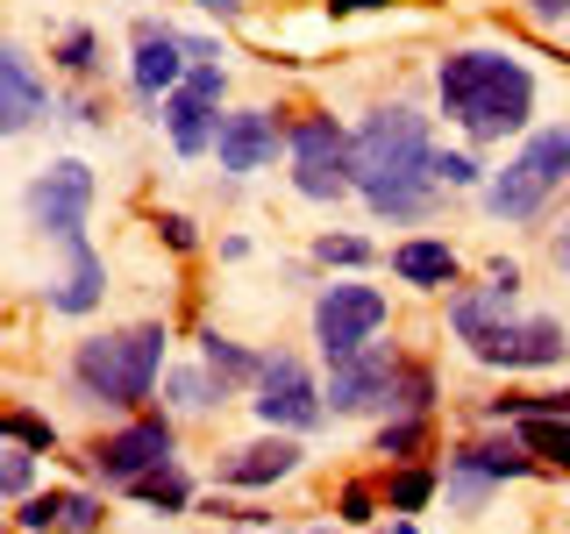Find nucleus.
Masks as SVG:
<instances>
[{
    "label": "nucleus",
    "mask_w": 570,
    "mask_h": 534,
    "mask_svg": "<svg viewBox=\"0 0 570 534\" xmlns=\"http://www.w3.org/2000/svg\"><path fill=\"white\" fill-rule=\"evenodd\" d=\"M356 142V192L385 221H428L442 200L435 186V129L421 107H371L350 129Z\"/></svg>",
    "instance_id": "obj_1"
},
{
    "label": "nucleus",
    "mask_w": 570,
    "mask_h": 534,
    "mask_svg": "<svg viewBox=\"0 0 570 534\" xmlns=\"http://www.w3.org/2000/svg\"><path fill=\"white\" fill-rule=\"evenodd\" d=\"M435 100L471 142H507V136H521L528 115H534V71L521 58H507V50L463 43V50H442Z\"/></svg>",
    "instance_id": "obj_2"
},
{
    "label": "nucleus",
    "mask_w": 570,
    "mask_h": 534,
    "mask_svg": "<svg viewBox=\"0 0 570 534\" xmlns=\"http://www.w3.org/2000/svg\"><path fill=\"white\" fill-rule=\"evenodd\" d=\"M165 320H136V328H107V335H86L71 349V392L86 406H115V414H142V399L165 378Z\"/></svg>",
    "instance_id": "obj_3"
},
{
    "label": "nucleus",
    "mask_w": 570,
    "mask_h": 534,
    "mask_svg": "<svg viewBox=\"0 0 570 534\" xmlns=\"http://www.w3.org/2000/svg\"><path fill=\"white\" fill-rule=\"evenodd\" d=\"M563 186H570V121H549V129H528L521 150L478 186V200L492 221H534Z\"/></svg>",
    "instance_id": "obj_4"
},
{
    "label": "nucleus",
    "mask_w": 570,
    "mask_h": 534,
    "mask_svg": "<svg viewBox=\"0 0 570 534\" xmlns=\"http://www.w3.org/2000/svg\"><path fill=\"white\" fill-rule=\"evenodd\" d=\"M285 157H293V192L299 200H343L356 192V142L335 115H299L285 129Z\"/></svg>",
    "instance_id": "obj_5"
},
{
    "label": "nucleus",
    "mask_w": 570,
    "mask_h": 534,
    "mask_svg": "<svg viewBox=\"0 0 570 534\" xmlns=\"http://www.w3.org/2000/svg\"><path fill=\"white\" fill-rule=\"evenodd\" d=\"M385 320H392V299L379 293V285H356V278L321 285V299H314V343L335 364V356H356L364 343H379Z\"/></svg>",
    "instance_id": "obj_6"
},
{
    "label": "nucleus",
    "mask_w": 570,
    "mask_h": 534,
    "mask_svg": "<svg viewBox=\"0 0 570 534\" xmlns=\"http://www.w3.org/2000/svg\"><path fill=\"white\" fill-rule=\"evenodd\" d=\"M528 471H542V463L528 456V442H521V427H507V435H478V442H456L450 449V498L463 513H478L492 498V485H507V477H528Z\"/></svg>",
    "instance_id": "obj_7"
},
{
    "label": "nucleus",
    "mask_w": 570,
    "mask_h": 534,
    "mask_svg": "<svg viewBox=\"0 0 570 534\" xmlns=\"http://www.w3.org/2000/svg\"><path fill=\"white\" fill-rule=\"evenodd\" d=\"M100 200V178L86 157H58V165H43L29 178V221L43 228L50 243H71V236H86V214H94Z\"/></svg>",
    "instance_id": "obj_8"
},
{
    "label": "nucleus",
    "mask_w": 570,
    "mask_h": 534,
    "mask_svg": "<svg viewBox=\"0 0 570 534\" xmlns=\"http://www.w3.org/2000/svg\"><path fill=\"white\" fill-rule=\"evenodd\" d=\"M171 456H178L171 414H129L115 435H100L94 449H86V463H94L100 485H136L142 471H157V463H171Z\"/></svg>",
    "instance_id": "obj_9"
},
{
    "label": "nucleus",
    "mask_w": 570,
    "mask_h": 534,
    "mask_svg": "<svg viewBox=\"0 0 570 534\" xmlns=\"http://www.w3.org/2000/svg\"><path fill=\"white\" fill-rule=\"evenodd\" d=\"M249 406H257L264 427H285V435H307L328 414V385H314V370L299 356H264V378L249 385Z\"/></svg>",
    "instance_id": "obj_10"
},
{
    "label": "nucleus",
    "mask_w": 570,
    "mask_h": 534,
    "mask_svg": "<svg viewBox=\"0 0 570 534\" xmlns=\"http://www.w3.org/2000/svg\"><path fill=\"white\" fill-rule=\"evenodd\" d=\"M463 349L485 370H549V364H563L570 335H563V320H549V314H528V320L507 314V320H492V328H478Z\"/></svg>",
    "instance_id": "obj_11"
},
{
    "label": "nucleus",
    "mask_w": 570,
    "mask_h": 534,
    "mask_svg": "<svg viewBox=\"0 0 570 534\" xmlns=\"http://www.w3.org/2000/svg\"><path fill=\"white\" fill-rule=\"evenodd\" d=\"M406 356L392 343H364L356 356L328 364V406L335 414H392V385H400Z\"/></svg>",
    "instance_id": "obj_12"
},
{
    "label": "nucleus",
    "mask_w": 570,
    "mask_h": 534,
    "mask_svg": "<svg viewBox=\"0 0 570 534\" xmlns=\"http://www.w3.org/2000/svg\"><path fill=\"white\" fill-rule=\"evenodd\" d=\"M285 129H293V121H278V107H228L222 136H214V157H222L228 178L272 171L278 150H285Z\"/></svg>",
    "instance_id": "obj_13"
},
{
    "label": "nucleus",
    "mask_w": 570,
    "mask_h": 534,
    "mask_svg": "<svg viewBox=\"0 0 570 534\" xmlns=\"http://www.w3.org/2000/svg\"><path fill=\"white\" fill-rule=\"evenodd\" d=\"M186 71H193V50H186V36H178L171 22H157V14H142L136 22V58H129V86L142 100H165L186 86Z\"/></svg>",
    "instance_id": "obj_14"
},
{
    "label": "nucleus",
    "mask_w": 570,
    "mask_h": 534,
    "mask_svg": "<svg viewBox=\"0 0 570 534\" xmlns=\"http://www.w3.org/2000/svg\"><path fill=\"white\" fill-rule=\"evenodd\" d=\"M299 456H307V449H299V435L272 427V435L243 442V449H228L222 463H214V485H228V492H264V485H278V477H293Z\"/></svg>",
    "instance_id": "obj_15"
},
{
    "label": "nucleus",
    "mask_w": 570,
    "mask_h": 534,
    "mask_svg": "<svg viewBox=\"0 0 570 534\" xmlns=\"http://www.w3.org/2000/svg\"><path fill=\"white\" fill-rule=\"evenodd\" d=\"M107 506L94 492H29L14 506V527L22 534H100Z\"/></svg>",
    "instance_id": "obj_16"
},
{
    "label": "nucleus",
    "mask_w": 570,
    "mask_h": 534,
    "mask_svg": "<svg viewBox=\"0 0 570 534\" xmlns=\"http://www.w3.org/2000/svg\"><path fill=\"white\" fill-rule=\"evenodd\" d=\"M43 115H50L43 71H36V58L22 43H8V58H0V121H8V136H29Z\"/></svg>",
    "instance_id": "obj_17"
},
{
    "label": "nucleus",
    "mask_w": 570,
    "mask_h": 534,
    "mask_svg": "<svg viewBox=\"0 0 570 534\" xmlns=\"http://www.w3.org/2000/svg\"><path fill=\"white\" fill-rule=\"evenodd\" d=\"M50 314H94L100 299H107V257L86 236H71L65 243V278H50Z\"/></svg>",
    "instance_id": "obj_18"
},
{
    "label": "nucleus",
    "mask_w": 570,
    "mask_h": 534,
    "mask_svg": "<svg viewBox=\"0 0 570 534\" xmlns=\"http://www.w3.org/2000/svg\"><path fill=\"white\" fill-rule=\"evenodd\" d=\"M157 107H165L157 121H165V142H171L178 157H214V136H222V107L200 100V93H186V86H178V93H165Z\"/></svg>",
    "instance_id": "obj_19"
},
{
    "label": "nucleus",
    "mask_w": 570,
    "mask_h": 534,
    "mask_svg": "<svg viewBox=\"0 0 570 534\" xmlns=\"http://www.w3.org/2000/svg\"><path fill=\"white\" fill-rule=\"evenodd\" d=\"M463 271V257L442 236H406V243H392V278L400 285H414V293H450Z\"/></svg>",
    "instance_id": "obj_20"
},
{
    "label": "nucleus",
    "mask_w": 570,
    "mask_h": 534,
    "mask_svg": "<svg viewBox=\"0 0 570 534\" xmlns=\"http://www.w3.org/2000/svg\"><path fill=\"white\" fill-rule=\"evenodd\" d=\"M214 399H236L207 364H171L165 370V414H214Z\"/></svg>",
    "instance_id": "obj_21"
},
{
    "label": "nucleus",
    "mask_w": 570,
    "mask_h": 534,
    "mask_svg": "<svg viewBox=\"0 0 570 534\" xmlns=\"http://www.w3.org/2000/svg\"><path fill=\"white\" fill-rule=\"evenodd\" d=\"M513 299L521 293H499V285H463V293H450V328H456V343H471L478 328H492V320H507L513 314Z\"/></svg>",
    "instance_id": "obj_22"
},
{
    "label": "nucleus",
    "mask_w": 570,
    "mask_h": 534,
    "mask_svg": "<svg viewBox=\"0 0 570 534\" xmlns=\"http://www.w3.org/2000/svg\"><path fill=\"white\" fill-rule=\"evenodd\" d=\"M200 364H207L228 392H249V385L264 378V356H249L243 343H228L222 328H200Z\"/></svg>",
    "instance_id": "obj_23"
},
{
    "label": "nucleus",
    "mask_w": 570,
    "mask_h": 534,
    "mask_svg": "<svg viewBox=\"0 0 570 534\" xmlns=\"http://www.w3.org/2000/svg\"><path fill=\"white\" fill-rule=\"evenodd\" d=\"M121 492H129L136 506L165 513V521H171V513H186V506H193V477L178 471V463H157V471H142L136 485H121Z\"/></svg>",
    "instance_id": "obj_24"
},
{
    "label": "nucleus",
    "mask_w": 570,
    "mask_h": 534,
    "mask_svg": "<svg viewBox=\"0 0 570 534\" xmlns=\"http://www.w3.org/2000/svg\"><path fill=\"white\" fill-rule=\"evenodd\" d=\"M528 442V456L542 463V471H563L570 477V414H534V421H513Z\"/></svg>",
    "instance_id": "obj_25"
},
{
    "label": "nucleus",
    "mask_w": 570,
    "mask_h": 534,
    "mask_svg": "<svg viewBox=\"0 0 570 534\" xmlns=\"http://www.w3.org/2000/svg\"><path fill=\"white\" fill-rule=\"evenodd\" d=\"M435 492H442V471H428V463H400V471L385 477V513H421Z\"/></svg>",
    "instance_id": "obj_26"
},
{
    "label": "nucleus",
    "mask_w": 570,
    "mask_h": 534,
    "mask_svg": "<svg viewBox=\"0 0 570 534\" xmlns=\"http://www.w3.org/2000/svg\"><path fill=\"white\" fill-rule=\"evenodd\" d=\"M485 414L492 421H534V414H570V385H557V392H499V399H485Z\"/></svg>",
    "instance_id": "obj_27"
},
{
    "label": "nucleus",
    "mask_w": 570,
    "mask_h": 534,
    "mask_svg": "<svg viewBox=\"0 0 570 534\" xmlns=\"http://www.w3.org/2000/svg\"><path fill=\"white\" fill-rule=\"evenodd\" d=\"M379 456H400V463H414L421 449H428V414H392L385 427H379V442H371Z\"/></svg>",
    "instance_id": "obj_28"
},
{
    "label": "nucleus",
    "mask_w": 570,
    "mask_h": 534,
    "mask_svg": "<svg viewBox=\"0 0 570 534\" xmlns=\"http://www.w3.org/2000/svg\"><path fill=\"white\" fill-rule=\"evenodd\" d=\"M50 65L71 71V79H94V71H100V36L94 29H65L58 43H50Z\"/></svg>",
    "instance_id": "obj_29"
},
{
    "label": "nucleus",
    "mask_w": 570,
    "mask_h": 534,
    "mask_svg": "<svg viewBox=\"0 0 570 534\" xmlns=\"http://www.w3.org/2000/svg\"><path fill=\"white\" fill-rule=\"evenodd\" d=\"M314 264H328V271H371L379 264V249H371L364 236H314Z\"/></svg>",
    "instance_id": "obj_30"
},
{
    "label": "nucleus",
    "mask_w": 570,
    "mask_h": 534,
    "mask_svg": "<svg viewBox=\"0 0 570 534\" xmlns=\"http://www.w3.org/2000/svg\"><path fill=\"white\" fill-rule=\"evenodd\" d=\"M0 427H8V442H22V449H36V456H50V449H58V427L36 414V406H22V399H14L8 414H0Z\"/></svg>",
    "instance_id": "obj_31"
},
{
    "label": "nucleus",
    "mask_w": 570,
    "mask_h": 534,
    "mask_svg": "<svg viewBox=\"0 0 570 534\" xmlns=\"http://www.w3.org/2000/svg\"><path fill=\"white\" fill-rule=\"evenodd\" d=\"M29 492H36V449L8 442V449H0V498H8V506H22Z\"/></svg>",
    "instance_id": "obj_32"
},
{
    "label": "nucleus",
    "mask_w": 570,
    "mask_h": 534,
    "mask_svg": "<svg viewBox=\"0 0 570 534\" xmlns=\"http://www.w3.org/2000/svg\"><path fill=\"white\" fill-rule=\"evenodd\" d=\"M392 414H435V370H428V364L400 370V385H392Z\"/></svg>",
    "instance_id": "obj_33"
},
{
    "label": "nucleus",
    "mask_w": 570,
    "mask_h": 534,
    "mask_svg": "<svg viewBox=\"0 0 570 534\" xmlns=\"http://www.w3.org/2000/svg\"><path fill=\"white\" fill-rule=\"evenodd\" d=\"M485 178H492V171L478 165L471 150H435V186H442V192H478Z\"/></svg>",
    "instance_id": "obj_34"
},
{
    "label": "nucleus",
    "mask_w": 570,
    "mask_h": 534,
    "mask_svg": "<svg viewBox=\"0 0 570 534\" xmlns=\"http://www.w3.org/2000/svg\"><path fill=\"white\" fill-rule=\"evenodd\" d=\"M335 521H343V527H371V521H379V492H371L364 477H350V485L335 492Z\"/></svg>",
    "instance_id": "obj_35"
},
{
    "label": "nucleus",
    "mask_w": 570,
    "mask_h": 534,
    "mask_svg": "<svg viewBox=\"0 0 570 534\" xmlns=\"http://www.w3.org/2000/svg\"><path fill=\"white\" fill-rule=\"evenodd\" d=\"M186 93H200V100L222 107V100H228V71H222V65H193V71H186Z\"/></svg>",
    "instance_id": "obj_36"
},
{
    "label": "nucleus",
    "mask_w": 570,
    "mask_h": 534,
    "mask_svg": "<svg viewBox=\"0 0 570 534\" xmlns=\"http://www.w3.org/2000/svg\"><path fill=\"white\" fill-rule=\"evenodd\" d=\"M157 236H165V249H178V257H186V249L200 243V228H193V214H157Z\"/></svg>",
    "instance_id": "obj_37"
},
{
    "label": "nucleus",
    "mask_w": 570,
    "mask_h": 534,
    "mask_svg": "<svg viewBox=\"0 0 570 534\" xmlns=\"http://www.w3.org/2000/svg\"><path fill=\"white\" fill-rule=\"evenodd\" d=\"M521 8H528V22H542V29L570 22V0H521Z\"/></svg>",
    "instance_id": "obj_38"
},
{
    "label": "nucleus",
    "mask_w": 570,
    "mask_h": 534,
    "mask_svg": "<svg viewBox=\"0 0 570 534\" xmlns=\"http://www.w3.org/2000/svg\"><path fill=\"white\" fill-rule=\"evenodd\" d=\"M485 278L499 285V293H521V264H513V257H492V264H485Z\"/></svg>",
    "instance_id": "obj_39"
},
{
    "label": "nucleus",
    "mask_w": 570,
    "mask_h": 534,
    "mask_svg": "<svg viewBox=\"0 0 570 534\" xmlns=\"http://www.w3.org/2000/svg\"><path fill=\"white\" fill-rule=\"evenodd\" d=\"M193 8L214 14V22H236V14H243V0H193Z\"/></svg>",
    "instance_id": "obj_40"
},
{
    "label": "nucleus",
    "mask_w": 570,
    "mask_h": 534,
    "mask_svg": "<svg viewBox=\"0 0 570 534\" xmlns=\"http://www.w3.org/2000/svg\"><path fill=\"white\" fill-rule=\"evenodd\" d=\"M549 264H557V271H563V278H570V221H563V228H557V243H549Z\"/></svg>",
    "instance_id": "obj_41"
},
{
    "label": "nucleus",
    "mask_w": 570,
    "mask_h": 534,
    "mask_svg": "<svg viewBox=\"0 0 570 534\" xmlns=\"http://www.w3.org/2000/svg\"><path fill=\"white\" fill-rule=\"evenodd\" d=\"M379 8H392V0H328V14H379Z\"/></svg>",
    "instance_id": "obj_42"
},
{
    "label": "nucleus",
    "mask_w": 570,
    "mask_h": 534,
    "mask_svg": "<svg viewBox=\"0 0 570 534\" xmlns=\"http://www.w3.org/2000/svg\"><path fill=\"white\" fill-rule=\"evenodd\" d=\"M379 534H414V521H406V513H400V521H392V527H379Z\"/></svg>",
    "instance_id": "obj_43"
},
{
    "label": "nucleus",
    "mask_w": 570,
    "mask_h": 534,
    "mask_svg": "<svg viewBox=\"0 0 570 534\" xmlns=\"http://www.w3.org/2000/svg\"><path fill=\"white\" fill-rule=\"evenodd\" d=\"M307 534H335V527H307Z\"/></svg>",
    "instance_id": "obj_44"
}]
</instances>
